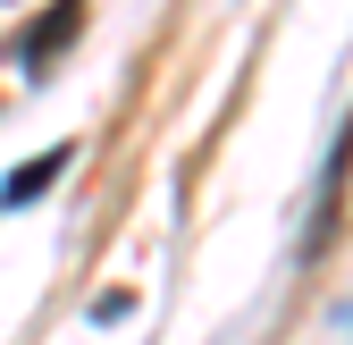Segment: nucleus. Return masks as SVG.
Segmentation results:
<instances>
[{"instance_id": "nucleus-2", "label": "nucleus", "mask_w": 353, "mask_h": 345, "mask_svg": "<svg viewBox=\"0 0 353 345\" xmlns=\"http://www.w3.org/2000/svg\"><path fill=\"white\" fill-rule=\"evenodd\" d=\"M68 168H76V144H51V152H34V160L17 168V177H9V186H0V202H9V210H26L34 194H51V186L68 177Z\"/></svg>"}, {"instance_id": "nucleus-1", "label": "nucleus", "mask_w": 353, "mask_h": 345, "mask_svg": "<svg viewBox=\"0 0 353 345\" xmlns=\"http://www.w3.org/2000/svg\"><path fill=\"white\" fill-rule=\"evenodd\" d=\"M345 177H353V118H345V135L328 152V177H320V202H312V228H303V262H320L328 236H336V210H345Z\"/></svg>"}, {"instance_id": "nucleus-3", "label": "nucleus", "mask_w": 353, "mask_h": 345, "mask_svg": "<svg viewBox=\"0 0 353 345\" xmlns=\"http://www.w3.org/2000/svg\"><path fill=\"white\" fill-rule=\"evenodd\" d=\"M76 17H84V0H59V9H51V17H42V26L26 34V68H34V76H42V68H51V59L68 51V42H76Z\"/></svg>"}]
</instances>
